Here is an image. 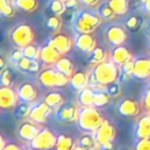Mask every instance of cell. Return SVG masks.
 Returning a JSON list of instances; mask_svg holds the SVG:
<instances>
[{"instance_id":"1","label":"cell","mask_w":150,"mask_h":150,"mask_svg":"<svg viewBox=\"0 0 150 150\" xmlns=\"http://www.w3.org/2000/svg\"><path fill=\"white\" fill-rule=\"evenodd\" d=\"M102 112L96 106H84L80 108L77 125L85 133H95L104 122Z\"/></svg>"},{"instance_id":"2","label":"cell","mask_w":150,"mask_h":150,"mask_svg":"<svg viewBox=\"0 0 150 150\" xmlns=\"http://www.w3.org/2000/svg\"><path fill=\"white\" fill-rule=\"evenodd\" d=\"M120 69L115 62L111 60H105L99 64L95 65L93 73L101 84L107 86L117 82L120 76Z\"/></svg>"},{"instance_id":"3","label":"cell","mask_w":150,"mask_h":150,"mask_svg":"<svg viewBox=\"0 0 150 150\" xmlns=\"http://www.w3.org/2000/svg\"><path fill=\"white\" fill-rule=\"evenodd\" d=\"M102 20L99 14L92 13L85 10H79L76 12L73 20V27L78 33H93L100 25Z\"/></svg>"},{"instance_id":"4","label":"cell","mask_w":150,"mask_h":150,"mask_svg":"<svg viewBox=\"0 0 150 150\" xmlns=\"http://www.w3.org/2000/svg\"><path fill=\"white\" fill-rule=\"evenodd\" d=\"M38 80L40 84L44 87L54 88V87H63L70 82V77L64 75L59 71L55 67H46L42 69L38 75Z\"/></svg>"},{"instance_id":"5","label":"cell","mask_w":150,"mask_h":150,"mask_svg":"<svg viewBox=\"0 0 150 150\" xmlns=\"http://www.w3.org/2000/svg\"><path fill=\"white\" fill-rule=\"evenodd\" d=\"M10 41L16 47L24 48L25 46L32 44L35 39V32L28 24H20L14 27L9 34Z\"/></svg>"},{"instance_id":"6","label":"cell","mask_w":150,"mask_h":150,"mask_svg":"<svg viewBox=\"0 0 150 150\" xmlns=\"http://www.w3.org/2000/svg\"><path fill=\"white\" fill-rule=\"evenodd\" d=\"M93 134L95 135L97 142L100 145L99 148L104 150L112 149V142L115 140L116 137V129L110 120L105 119L100 128Z\"/></svg>"},{"instance_id":"7","label":"cell","mask_w":150,"mask_h":150,"mask_svg":"<svg viewBox=\"0 0 150 150\" xmlns=\"http://www.w3.org/2000/svg\"><path fill=\"white\" fill-rule=\"evenodd\" d=\"M58 136L48 128H42L39 134L31 141V146L37 150H50L56 147Z\"/></svg>"},{"instance_id":"8","label":"cell","mask_w":150,"mask_h":150,"mask_svg":"<svg viewBox=\"0 0 150 150\" xmlns=\"http://www.w3.org/2000/svg\"><path fill=\"white\" fill-rule=\"evenodd\" d=\"M18 91L11 86H2L0 88V107L2 109H12L18 106Z\"/></svg>"},{"instance_id":"9","label":"cell","mask_w":150,"mask_h":150,"mask_svg":"<svg viewBox=\"0 0 150 150\" xmlns=\"http://www.w3.org/2000/svg\"><path fill=\"white\" fill-rule=\"evenodd\" d=\"M47 42L55 46L62 55L67 54L73 47V40L71 39L70 36L65 33H61V32L55 34Z\"/></svg>"},{"instance_id":"10","label":"cell","mask_w":150,"mask_h":150,"mask_svg":"<svg viewBox=\"0 0 150 150\" xmlns=\"http://www.w3.org/2000/svg\"><path fill=\"white\" fill-rule=\"evenodd\" d=\"M52 108L45 101L38 103V104L32 106L28 119L39 125H43L47 122L48 117H50V112H52Z\"/></svg>"},{"instance_id":"11","label":"cell","mask_w":150,"mask_h":150,"mask_svg":"<svg viewBox=\"0 0 150 150\" xmlns=\"http://www.w3.org/2000/svg\"><path fill=\"white\" fill-rule=\"evenodd\" d=\"M41 127L39 124L34 122L30 120H27L25 122H23L22 124L19 126L18 129V134L23 140L25 141H31L39 134V132L41 131Z\"/></svg>"},{"instance_id":"12","label":"cell","mask_w":150,"mask_h":150,"mask_svg":"<svg viewBox=\"0 0 150 150\" xmlns=\"http://www.w3.org/2000/svg\"><path fill=\"white\" fill-rule=\"evenodd\" d=\"M80 109L76 105L71 103H64L57 110V119L64 122H77Z\"/></svg>"},{"instance_id":"13","label":"cell","mask_w":150,"mask_h":150,"mask_svg":"<svg viewBox=\"0 0 150 150\" xmlns=\"http://www.w3.org/2000/svg\"><path fill=\"white\" fill-rule=\"evenodd\" d=\"M106 40L114 46L122 45L128 39V33L126 29L120 26H111L105 33Z\"/></svg>"},{"instance_id":"14","label":"cell","mask_w":150,"mask_h":150,"mask_svg":"<svg viewBox=\"0 0 150 150\" xmlns=\"http://www.w3.org/2000/svg\"><path fill=\"white\" fill-rule=\"evenodd\" d=\"M75 46L83 53H90L97 47V41L92 33H79L75 39Z\"/></svg>"},{"instance_id":"15","label":"cell","mask_w":150,"mask_h":150,"mask_svg":"<svg viewBox=\"0 0 150 150\" xmlns=\"http://www.w3.org/2000/svg\"><path fill=\"white\" fill-rule=\"evenodd\" d=\"M118 111L123 117H136V115H140L141 106L138 101L135 100L134 98H126L118 105Z\"/></svg>"},{"instance_id":"16","label":"cell","mask_w":150,"mask_h":150,"mask_svg":"<svg viewBox=\"0 0 150 150\" xmlns=\"http://www.w3.org/2000/svg\"><path fill=\"white\" fill-rule=\"evenodd\" d=\"M18 95L20 100H22L23 102H28L32 103L34 101H36L38 92L35 88V86L33 84L26 82V83H23L20 87L18 88Z\"/></svg>"},{"instance_id":"17","label":"cell","mask_w":150,"mask_h":150,"mask_svg":"<svg viewBox=\"0 0 150 150\" xmlns=\"http://www.w3.org/2000/svg\"><path fill=\"white\" fill-rule=\"evenodd\" d=\"M62 56V54L57 50V48L55 46H52V44L47 43L41 48V53H40V60L45 64H55L60 57Z\"/></svg>"},{"instance_id":"18","label":"cell","mask_w":150,"mask_h":150,"mask_svg":"<svg viewBox=\"0 0 150 150\" xmlns=\"http://www.w3.org/2000/svg\"><path fill=\"white\" fill-rule=\"evenodd\" d=\"M133 76L138 79L150 78V58L140 57L135 59V67Z\"/></svg>"},{"instance_id":"19","label":"cell","mask_w":150,"mask_h":150,"mask_svg":"<svg viewBox=\"0 0 150 150\" xmlns=\"http://www.w3.org/2000/svg\"><path fill=\"white\" fill-rule=\"evenodd\" d=\"M132 53L126 47L122 45L115 46L111 54V59L113 62H115L118 67H121L123 63H126L128 60L132 59Z\"/></svg>"},{"instance_id":"20","label":"cell","mask_w":150,"mask_h":150,"mask_svg":"<svg viewBox=\"0 0 150 150\" xmlns=\"http://www.w3.org/2000/svg\"><path fill=\"white\" fill-rule=\"evenodd\" d=\"M70 85L73 89L79 91L88 86V74L83 71H76L70 77Z\"/></svg>"},{"instance_id":"21","label":"cell","mask_w":150,"mask_h":150,"mask_svg":"<svg viewBox=\"0 0 150 150\" xmlns=\"http://www.w3.org/2000/svg\"><path fill=\"white\" fill-rule=\"evenodd\" d=\"M95 91L90 87H85L83 89L78 91L77 94V101L82 107L84 106H94L95 100Z\"/></svg>"},{"instance_id":"22","label":"cell","mask_w":150,"mask_h":150,"mask_svg":"<svg viewBox=\"0 0 150 150\" xmlns=\"http://www.w3.org/2000/svg\"><path fill=\"white\" fill-rule=\"evenodd\" d=\"M136 135L139 139L150 138V113L145 115L137 124Z\"/></svg>"},{"instance_id":"23","label":"cell","mask_w":150,"mask_h":150,"mask_svg":"<svg viewBox=\"0 0 150 150\" xmlns=\"http://www.w3.org/2000/svg\"><path fill=\"white\" fill-rule=\"evenodd\" d=\"M55 67H56L59 71L63 73L64 75L68 76V77H71L75 71L74 63L72 62V60H71L70 58L64 55L61 56L60 59L55 63Z\"/></svg>"},{"instance_id":"24","label":"cell","mask_w":150,"mask_h":150,"mask_svg":"<svg viewBox=\"0 0 150 150\" xmlns=\"http://www.w3.org/2000/svg\"><path fill=\"white\" fill-rule=\"evenodd\" d=\"M17 64L21 71H26V73H37L40 69V63L38 59H32V58L25 57V56Z\"/></svg>"},{"instance_id":"25","label":"cell","mask_w":150,"mask_h":150,"mask_svg":"<svg viewBox=\"0 0 150 150\" xmlns=\"http://www.w3.org/2000/svg\"><path fill=\"white\" fill-rule=\"evenodd\" d=\"M75 140L66 134H60L58 136V141L56 144V150H73L76 146Z\"/></svg>"},{"instance_id":"26","label":"cell","mask_w":150,"mask_h":150,"mask_svg":"<svg viewBox=\"0 0 150 150\" xmlns=\"http://www.w3.org/2000/svg\"><path fill=\"white\" fill-rule=\"evenodd\" d=\"M12 5L25 12H33L38 8V0H11Z\"/></svg>"},{"instance_id":"27","label":"cell","mask_w":150,"mask_h":150,"mask_svg":"<svg viewBox=\"0 0 150 150\" xmlns=\"http://www.w3.org/2000/svg\"><path fill=\"white\" fill-rule=\"evenodd\" d=\"M44 101L54 109V108H59L60 106H62L64 104L65 98L62 93L60 92H50L44 97Z\"/></svg>"},{"instance_id":"28","label":"cell","mask_w":150,"mask_h":150,"mask_svg":"<svg viewBox=\"0 0 150 150\" xmlns=\"http://www.w3.org/2000/svg\"><path fill=\"white\" fill-rule=\"evenodd\" d=\"M107 60V53L102 47L97 46L90 53H88V62L93 65H97Z\"/></svg>"},{"instance_id":"29","label":"cell","mask_w":150,"mask_h":150,"mask_svg":"<svg viewBox=\"0 0 150 150\" xmlns=\"http://www.w3.org/2000/svg\"><path fill=\"white\" fill-rule=\"evenodd\" d=\"M109 5L114 10L116 16H122L126 14L130 7L128 0H108Z\"/></svg>"},{"instance_id":"30","label":"cell","mask_w":150,"mask_h":150,"mask_svg":"<svg viewBox=\"0 0 150 150\" xmlns=\"http://www.w3.org/2000/svg\"><path fill=\"white\" fill-rule=\"evenodd\" d=\"M98 14L103 18V20L111 21L113 18H115L116 13L114 12V10L111 8V6L109 5L108 1L107 2H101L98 5Z\"/></svg>"},{"instance_id":"31","label":"cell","mask_w":150,"mask_h":150,"mask_svg":"<svg viewBox=\"0 0 150 150\" xmlns=\"http://www.w3.org/2000/svg\"><path fill=\"white\" fill-rule=\"evenodd\" d=\"M93 133H88V134H84L83 136L80 137L79 141H78V145L80 146H83L88 149L94 150L97 147H99V143L97 142L96 138H95V135H92Z\"/></svg>"},{"instance_id":"32","label":"cell","mask_w":150,"mask_h":150,"mask_svg":"<svg viewBox=\"0 0 150 150\" xmlns=\"http://www.w3.org/2000/svg\"><path fill=\"white\" fill-rule=\"evenodd\" d=\"M47 9L52 14L61 16L66 11V5H65V2L62 0H52L48 3Z\"/></svg>"},{"instance_id":"33","label":"cell","mask_w":150,"mask_h":150,"mask_svg":"<svg viewBox=\"0 0 150 150\" xmlns=\"http://www.w3.org/2000/svg\"><path fill=\"white\" fill-rule=\"evenodd\" d=\"M14 6L12 5L11 2L8 0H0V12L4 18H12L16 16V9Z\"/></svg>"},{"instance_id":"34","label":"cell","mask_w":150,"mask_h":150,"mask_svg":"<svg viewBox=\"0 0 150 150\" xmlns=\"http://www.w3.org/2000/svg\"><path fill=\"white\" fill-rule=\"evenodd\" d=\"M62 20H61L60 16H55V14H52L45 21V26L48 30L52 31V32H58L61 31L62 29Z\"/></svg>"},{"instance_id":"35","label":"cell","mask_w":150,"mask_h":150,"mask_svg":"<svg viewBox=\"0 0 150 150\" xmlns=\"http://www.w3.org/2000/svg\"><path fill=\"white\" fill-rule=\"evenodd\" d=\"M143 25L142 18L138 16H132L126 21V27L130 32L132 33H136L141 29Z\"/></svg>"},{"instance_id":"36","label":"cell","mask_w":150,"mask_h":150,"mask_svg":"<svg viewBox=\"0 0 150 150\" xmlns=\"http://www.w3.org/2000/svg\"><path fill=\"white\" fill-rule=\"evenodd\" d=\"M111 96L106 92V91H96L95 93V100H94V106L103 107L107 105L110 101Z\"/></svg>"},{"instance_id":"37","label":"cell","mask_w":150,"mask_h":150,"mask_svg":"<svg viewBox=\"0 0 150 150\" xmlns=\"http://www.w3.org/2000/svg\"><path fill=\"white\" fill-rule=\"evenodd\" d=\"M23 53H24L25 57L32 58V59H40L41 49L32 43V44H29V45L25 46V47L23 48Z\"/></svg>"},{"instance_id":"38","label":"cell","mask_w":150,"mask_h":150,"mask_svg":"<svg viewBox=\"0 0 150 150\" xmlns=\"http://www.w3.org/2000/svg\"><path fill=\"white\" fill-rule=\"evenodd\" d=\"M32 108V106L29 105L28 102H24L22 104L18 105L16 107V110H14V115L19 119H24V117H28L30 110Z\"/></svg>"},{"instance_id":"39","label":"cell","mask_w":150,"mask_h":150,"mask_svg":"<svg viewBox=\"0 0 150 150\" xmlns=\"http://www.w3.org/2000/svg\"><path fill=\"white\" fill-rule=\"evenodd\" d=\"M1 84L2 86H11L12 84V73L10 69L5 67L3 71H1Z\"/></svg>"},{"instance_id":"40","label":"cell","mask_w":150,"mask_h":150,"mask_svg":"<svg viewBox=\"0 0 150 150\" xmlns=\"http://www.w3.org/2000/svg\"><path fill=\"white\" fill-rule=\"evenodd\" d=\"M106 92L111 97H117L121 94V86L120 84H118V82H114V83L106 86Z\"/></svg>"},{"instance_id":"41","label":"cell","mask_w":150,"mask_h":150,"mask_svg":"<svg viewBox=\"0 0 150 150\" xmlns=\"http://www.w3.org/2000/svg\"><path fill=\"white\" fill-rule=\"evenodd\" d=\"M134 67H135V60L132 58V59L128 60L126 63H123L121 65V73L126 75L128 77H131L134 74Z\"/></svg>"},{"instance_id":"42","label":"cell","mask_w":150,"mask_h":150,"mask_svg":"<svg viewBox=\"0 0 150 150\" xmlns=\"http://www.w3.org/2000/svg\"><path fill=\"white\" fill-rule=\"evenodd\" d=\"M24 57V53H23V48L17 47L16 49H14L10 52V59L14 62L18 63L22 58Z\"/></svg>"},{"instance_id":"43","label":"cell","mask_w":150,"mask_h":150,"mask_svg":"<svg viewBox=\"0 0 150 150\" xmlns=\"http://www.w3.org/2000/svg\"><path fill=\"white\" fill-rule=\"evenodd\" d=\"M135 150H150V138L139 139L135 146Z\"/></svg>"},{"instance_id":"44","label":"cell","mask_w":150,"mask_h":150,"mask_svg":"<svg viewBox=\"0 0 150 150\" xmlns=\"http://www.w3.org/2000/svg\"><path fill=\"white\" fill-rule=\"evenodd\" d=\"M65 2V5H66L67 10H75L76 8H78L79 6V0H66Z\"/></svg>"},{"instance_id":"45","label":"cell","mask_w":150,"mask_h":150,"mask_svg":"<svg viewBox=\"0 0 150 150\" xmlns=\"http://www.w3.org/2000/svg\"><path fill=\"white\" fill-rule=\"evenodd\" d=\"M143 106L148 112H150V88L146 91L144 98H143Z\"/></svg>"},{"instance_id":"46","label":"cell","mask_w":150,"mask_h":150,"mask_svg":"<svg viewBox=\"0 0 150 150\" xmlns=\"http://www.w3.org/2000/svg\"><path fill=\"white\" fill-rule=\"evenodd\" d=\"M80 3L86 6H96L100 4V0H79Z\"/></svg>"},{"instance_id":"47","label":"cell","mask_w":150,"mask_h":150,"mask_svg":"<svg viewBox=\"0 0 150 150\" xmlns=\"http://www.w3.org/2000/svg\"><path fill=\"white\" fill-rule=\"evenodd\" d=\"M2 150H23V149L18 144H16V143H7V145Z\"/></svg>"},{"instance_id":"48","label":"cell","mask_w":150,"mask_h":150,"mask_svg":"<svg viewBox=\"0 0 150 150\" xmlns=\"http://www.w3.org/2000/svg\"><path fill=\"white\" fill-rule=\"evenodd\" d=\"M6 145H7V144L5 143V140H4V137L1 135V136H0V150L3 149L4 147L6 146Z\"/></svg>"},{"instance_id":"49","label":"cell","mask_w":150,"mask_h":150,"mask_svg":"<svg viewBox=\"0 0 150 150\" xmlns=\"http://www.w3.org/2000/svg\"><path fill=\"white\" fill-rule=\"evenodd\" d=\"M144 8L147 13L150 14V0H147L146 2H144Z\"/></svg>"},{"instance_id":"50","label":"cell","mask_w":150,"mask_h":150,"mask_svg":"<svg viewBox=\"0 0 150 150\" xmlns=\"http://www.w3.org/2000/svg\"><path fill=\"white\" fill-rule=\"evenodd\" d=\"M5 67H5V60H4L3 56H1V57H0V69H1V71H3Z\"/></svg>"},{"instance_id":"51","label":"cell","mask_w":150,"mask_h":150,"mask_svg":"<svg viewBox=\"0 0 150 150\" xmlns=\"http://www.w3.org/2000/svg\"><path fill=\"white\" fill-rule=\"evenodd\" d=\"M73 150H90V149H88V148H85V147H83V146H80V145H76L75 146V148L73 149Z\"/></svg>"},{"instance_id":"52","label":"cell","mask_w":150,"mask_h":150,"mask_svg":"<svg viewBox=\"0 0 150 150\" xmlns=\"http://www.w3.org/2000/svg\"><path fill=\"white\" fill-rule=\"evenodd\" d=\"M146 30H147V33L150 35V20L148 21V23H147V25H146Z\"/></svg>"},{"instance_id":"53","label":"cell","mask_w":150,"mask_h":150,"mask_svg":"<svg viewBox=\"0 0 150 150\" xmlns=\"http://www.w3.org/2000/svg\"><path fill=\"white\" fill-rule=\"evenodd\" d=\"M24 150H37V149H35V148H33L32 146L30 147V148H26V149H24Z\"/></svg>"},{"instance_id":"54","label":"cell","mask_w":150,"mask_h":150,"mask_svg":"<svg viewBox=\"0 0 150 150\" xmlns=\"http://www.w3.org/2000/svg\"><path fill=\"white\" fill-rule=\"evenodd\" d=\"M147 48H148V51L150 52V40H149V42H148V45H147Z\"/></svg>"},{"instance_id":"55","label":"cell","mask_w":150,"mask_h":150,"mask_svg":"<svg viewBox=\"0 0 150 150\" xmlns=\"http://www.w3.org/2000/svg\"><path fill=\"white\" fill-rule=\"evenodd\" d=\"M139 1H140V2H142V3H144V2H146L147 0H139Z\"/></svg>"},{"instance_id":"56","label":"cell","mask_w":150,"mask_h":150,"mask_svg":"<svg viewBox=\"0 0 150 150\" xmlns=\"http://www.w3.org/2000/svg\"><path fill=\"white\" fill-rule=\"evenodd\" d=\"M62 1H66V0H62Z\"/></svg>"},{"instance_id":"57","label":"cell","mask_w":150,"mask_h":150,"mask_svg":"<svg viewBox=\"0 0 150 150\" xmlns=\"http://www.w3.org/2000/svg\"><path fill=\"white\" fill-rule=\"evenodd\" d=\"M149 113H150V112H149Z\"/></svg>"}]
</instances>
